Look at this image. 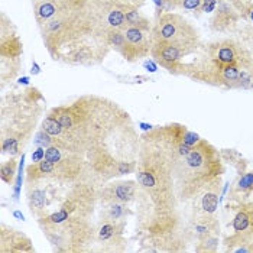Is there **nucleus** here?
<instances>
[{"label": "nucleus", "instance_id": "obj_35", "mask_svg": "<svg viewBox=\"0 0 253 253\" xmlns=\"http://www.w3.org/2000/svg\"><path fill=\"white\" fill-rule=\"evenodd\" d=\"M13 215H15V217H18V218H20V220H23V214H22L20 211H15Z\"/></svg>", "mask_w": 253, "mask_h": 253}, {"label": "nucleus", "instance_id": "obj_32", "mask_svg": "<svg viewBox=\"0 0 253 253\" xmlns=\"http://www.w3.org/2000/svg\"><path fill=\"white\" fill-rule=\"evenodd\" d=\"M39 73H41V68H39V65L34 61V64H32V70H31V74H34V76H38Z\"/></svg>", "mask_w": 253, "mask_h": 253}, {"label": "nucleus", "instance_id": "obj_33", "mask_svg": "<svg viewBox=\"0 0 253 253\" xmlns=\"http://www.w3.org/2000/svg\"><path fill=\"white\" fill-rule=\"evenodd\" d=\"M19 84H23V85H28V84H29V78H28V77L19 78Z\"/></svg>", "mask_w": 253, "mask_h": 253}, {"label": "nucleus", "instance_id": "obj_9", "mask_svg": "<svg viewBox=\"0 0 253 253\" xmlns=\"http://www.w3.org/2000/svg\"><path fill=\"white\" fill-rule=\"evenodd\" d=\"M127 221H103L96 223L94 252H125L127 240L125 237Z\"/></svg>", "mask_w": 253, "mask_h": 253}, {"label": "nucleus", "instance_id": "obj_4", "mask_svg": "<svg viewBox=\"0 0 253 253\" xmlns=\"http://www.w3.org/2000/svg\"><path fill=\"white\" fill-rule=\"evenodd\" d=\"M226 172L220 151L209 140L200 139L188 154L174 162L175 190L179 203H190L207 184Z\"/></svg>", "mask_w": 253, "mask_h": 253}, {"label": "nucleus", "instance_id": "obj_29", "mask_svg": "<svg viewBox=\"0 0 253 253\" xmlns=\"http://www.w3.org/2000/svg\"><path fill=\"white\" fill-rule=\"evenodd\" d=\"M218 0H203L201 9H200V15L201 13H213L214 9L217 7Z\"/></svg>", "mask_w": 253, "mask_h": 253}, {"label": "nucleus", "instance_id": "obj_26", "mask_svg": "<svg viewBox=\"0 0 253 253\" xmlns=\"http://www.w3.org/2000/svg\"><path fill=\"white\" fill-rule=\"evenodd\" d=\"M218 236L220 234H213L209 236L200 242L195 243V252H217L218 249Z\"/></svg>", "mask_w": 253, "mask_h": 253}, {"label": "nucleus", "instance_id": "obj_15", "mask_svg": "<svg viewBox=\"0 0 253 253\" xmlns=\"http://www.w3.org/2000/svg\"><path fill=\"white\" fill-rule=\"evenodd\" d=\"M32 252H35V248L29 236L4 223H0V253Z\"/></svg>", "mask_w": 253, "mask_h": 253}, {"label": "nucleus", "instance_id": "obj_27", "mask_svg": "<svg viewBox=\"0 0 253 253\" xmlns=\"http://www.w3.org/2000/svg\"><path fill=\"white\" fill-rule=\"evenodd\" d=\"M34 143L38 146V148H48V146H51L52 145V137L49 136L45 130H42L41 127H39V130L35 133V137H34Z\"/></svg>", "mask_w": 253, "mask_h": 253}, {"label": "nucleus", "instance_id": "obj_24", "mask_svg": "<svg viewBox=\"0 0 253 253\" xmlns=\"http://www.w3.org/2000/svg\"><path fill=\"white\" fill-rule=\"evenodd\" d=\"M106 42L109 45L110 49H115L120 55L125 51L126 46V38H125V32L120 29H110L106 32Z\"/></svg>", "mask_w": 253, "mask_h": 253}, {"label": "nucleus", "instance_id": "obj_11", "mask_svg": "<svg viewBox=\"0 0 253 253\" xmlns=\"http://www.w3.org/2000/svg\"><path fill=\"white\" fill-rule=\"evenodd\" d=\"M91 1L93 0H32V6L39 26L62 13L83 10L88 7Z\"/></svg>", "mask_w": 253, "mask_h": 253}, {"label": "nucleus", "instance_id": "obj_36", "mask_svg": "<svg viewBox=\"0 0 253 253\" xmlns=\"http://www.w3.org/2000/svg\"><path fill=\"white\" fill-rule=\"evenodd\" d=\"M252 200H253V198H252Z\"/></svg>", "mask_w": 253, "mask_h": 253}, {"label": "nucleus", "instance_id": "obj_5", "mask_svg": "<svg viewBox=\"0 0 253 253\" xmlns=\"http://www.w3.org/2000/svg\"><path fill=\"white\" fill-rule=\"evenodd\" d=\"M93 218H67L58 224H39L55 252H94L96 223Z\"/></svg>", "mask_w": 253, "mask_h": 253}, {"label": "nucleus", "instance_id": "obj_7", "mask_svg": "<svg viewBox=\"0 0 253 253\" xmlns=\"http://www.w3.org/2000/svg\"><path fill=\"white\" fill-rule=\"evenodd\" d=\"M152 42L169 43L188 49L195 54L201 45L198 29L182 15L175 12H164L155 16L152 26Z\"/></svg>", "mask_w": 253, "mask_h": 253}, {"label": "nucleus", "instance_id": "obj_31", "mask_svg": "<svg viewBox=\"0 0 253 253\" xmlns=\"http://www.w3.org/2000/svg\"><path fill=\"white\" fill-rule=\"evenodd\" d=\"M243 20H245V22H252L253 23V3L249 6V9L246 10V15H245Z\"/></svg>", "mask_w": 253, "mask_h": 253}, {"label": "nucleus", "instance_id": "obj_19", "mask_svg": "<svg viewBox=\"0 0 253 253\" xmlns=\"http://www.w3.org/2000/svg\"><path fill=\"white\" fill-rule=\"evenodd\" d=\"M232 37L237 39V42L242 45L246 58H248V71L252 74L253 77V23H245L240 25L239 29L234 32Z\"/></svg>", "mask_w": 253, "mask_h": 253}, {"label": "nucleus", "instance_id": "obj_30", "mask_svg": "<svg viewBox=\"0 0 253 253\" xmlns=\"http://www.w3.org/2000/svg\"><path fill=\"white\" fill-rule=\"evenodd\" d=\"M43 156H45V148H38L35 154H32V162H38L41 159H43Z\"/></svg>", "mask_w": 253, "mask_h": 253}, {"label": "nucleus", "instance_id": "obj_6", "mask_svg": "<svg viewBox=\"0 0 253 253\" xmlns=\"http://www.w3.org/2000/svg\"><path fill=\"white\" fill-rule=\"evenodd\" d=\"M243 68L237 64H223L203 52L198 46L195 58L182 64L181 76L191 78L193 81L209 84L223 88H242L240 76Z\"/></svg>", "mask_w": 253, "mask_h": 253}, {"label": "nucleus", "instance_id": "obj_23", "mask_svg": "<svg viewBox=\"0 0 253 253\" xmlns=\"http://www.w3.org/2000/svg\"><path fill=\"white\" fill-rule=\"evenodd\" d=\"M126 22L129 26H136L143 31L152 32L154 23L140 12V7L137 6H126Z\"/></svg>", "mask_w": 253, "mask_h": 253}, {"label": "nucleus", "instance_id": "obj_13", "mask_svg": "<svg viewBox=\"0 0 253 253\" xmlns=\"http://www.w3.org/2000/svg\"><path fill=\"white\" fill-rule=\"evenodd\" d=\"M188 55H193L188 49L176 46V45H169V43H159L154 42L152 49H151V58L155 61L158 65H161L164 70L174 76H181L182 70V59Z\"/></svg>", "mask_w": 253, "mask_h": 253}, {"label": "nucleus", "instance_id": "obj_16", "mask_svg": "<svg viewBox=\"0 0 253 253\" xmlns=\"http://www.w3.org/2000/svg\"><path fill=\"white\" fill-rule=\"evenodd\" d=\"M221 193V176L213 179L193 200V215H215L218 209V197Z\"/></svg>", "mask_w": 253, "mask_h": 253}, {"label": "nucleus", "instance_id": "obj_20", "mask_svg": "<svg viewBox=\"0 0 253 253\" xmlns=\"http://www.w3.org/2000/svg\"><path fill=\"white\" fill-rule=\"evenodd\" d=\"M132 215V210L126 203H110L100 206V215L98 220L103 221H127Z\"/></svg>", "mask_w": 253, "mask_h": 253}, {"label": "nucleus", "instance_id": "obj_34", "mask_svg": "<svg viewBox=\"0 0 253 253\" xmlns=\"http://www.w3.org/2000/svg\"><path fill=\"white\" fill-rule=\"evenodd\" d=\"M146 67L148 68H151V71H156V67L154 64H151V62H146Z\"/></svg>", "mask_w": 253, "mask_h": 253}, {"label": "nucleus", "instance_id": "obj_14", "mask_svg": "<svg viewBox=\"0 0 253 253\" xmlns=\"http://www.w3.org/2000/svg\"><path fill=\"white\" fill-rule=\"evenodd\" d=\"M242 20H243L242 15L239 13V10L232 3H229L226 0H218L217 7L210 18L209 26L215 34L233 35L234 32L239 29Z\"/></svg>", "mask_w": 253, "mask_h": 253}, {"label": "nucleus", "instance_id": "obj_10", "mask_svg": "<svg viewBox=\"0 0 253 253\" xmlns=\"http://www.w3.org/2000/svg\"><path fill=\"white\" fill-rule=\"evenodd\" d=\"M136 179H112L98 185V206L110 203H136L137 198Z\"/></svg>", "mask_w": 253, "mask_h": 253}, {"label": "nucleus", "instance_id": "obj_25", "mask_svg": "<svg viewBox=\"0 0 253 253\" xmlns=\"http://www.w3.org/2000/svg\"><path fill=\"white\" fill-rule=\"evenodd\" d=\"M16 168H18V162H16V156H9L7 161H4L0 167V178L3 182L12 185L16 176Z\"/></svg>", "mask_w": 253, "mask_h": 253}, {"label": "nucleus", "instance_id": "obj_12", "mask_svg": "<svg viewBox=\"0 0 253 253\" xmlns=\"http://www.w3.org/2000/svg\"><path fill=\"white\" fill-rule=\"evenodd\" d=\"M125 38L126 46L122 57L127 62H137L139 59L151 57L152 49V32L143 31L136 26H126L125 28Z\"/></svg>", "mask_w": 253, "mask_h": 253}, {"label": "nucleus", "instance_id": "obj_3", "mask_svg": "<svg viewBox=\"0 0 253 253\" xmlns=\"http://www.w3.org/2000/svg\"><path fill=\"white\" fill-rule=\"evenodd\" d=\"M45 97L37 87L10 90L0 100V149L1 155L19 156L34 136L45 112Z\"/></svg>", "mask_w": 253, "mask_h": 253}, {"label": "nucleus", "instance_id": "obj_1", "mask_svg": "<svg viewBox=\"0 0 253 253\" xmlns=\"http://www.w3.org/2000/svg\"><path fill=\"white\" fill-rule=\"evenodd\" d=\"M136 227L139 237L191 236L175 190L174 164L154 140L140 135L137 156Z\"/></svg>", "mask_w": 253, "mask_h": 253}, {"label": "nucleus", "instance_id": "obj_21", "mask_svg": "<svg viewBox=\"0 0 253 253\" xmlns=\"http://www.w3.org/2000/svg\"><path fill=\"white\" fill-rule=\"evenodd\" d=\"M223 245H224L226 252L253 253V236L233 233L232 236L224 239Z\"/></svg>", "mask_w": 253, "mask_h": 253}, {"label": "nucleus", "instance_id": "obj_18", "mask_svg": "<svg viewBox=\"0 0 253 253\" xmlns=\"http://www.w3.org/2000/svg\"><path fill=\"white\" fill-rule=\"evenodd\" d=\"M253 197V171L240 174L229 194V206L246 201Z\"/></svg>", "mask_w": 253, "mask_h": 253}, {"label": "nucleus", "instance_id": "obj_17", "mask_svg": "<svg viewBox=\"0 0 253 253\" xmlns=\"http://www.w3.org/2000/svg\"><path fill=\"white\" fill-rule=\"evenodd\" d=\"M232 207H236L232 227L234 233L249 234L253 236V200L249 198L246 201L233 204Z\"/></svg>", "mask_w": 253, "mask_h": 253}, {"label": "nucleus", "instance_id": "obj_2", "mask_svg": "<svg viewBox=\"0 0 253 253\" xmlns=\"http://www.w3.org/2000/svg\"><path fill=\"white\" fill-rule=\"evenodd\" d=\"M140 149L133 120L125 112L116 122L97 137L87 152V161L98 184L115 178L135 174Z\"/></svg>", "mask_w": 253, "mask_h": 253}, {"label": "nucleus", "instance_id": "obj_28", "mask_svg": "<svg viewBox=\"0 0 253 253\" xmlns=\"http://www.w3.org/2000/svg\"><path fill=\"white\" fill-rule=\"evenodd\" d=\"M98 1H103V3H116V4H122V6H137V7H142L146 0H98Z\"/></svg>", "mask_w": 253, "mask_h": 253}, {"label": "nucleus", "instance_id": "obj_8", "mask_svg": "<svg viewBox=\"0 0 253 253\" xmlns=\"http://www.w3.org/2000/svg\"><path fill=\"white\" fill-rule=\"evenodd\" d=\"M23 43L12 19L1 12L0 15V84L1 90L12 83L22 70Z\"/></svg>", "mask_w": 253, "mask_h": 253}, {"label": "nucleus", "instance_id": "obj_22", "mask_svg": "<svg viewBox=\"0 0 253 253\" xmlns=\"http://www.w3.org/2000/svg\"><path fill=\"white\" fill-rule=\"evenodd\" d=\"M162 3H164V12H175L181 9V10L193 12L198 16L203 0H162Z\"/></svg>", "mask_w": 253, "mask_h": 253}]
</instances>
